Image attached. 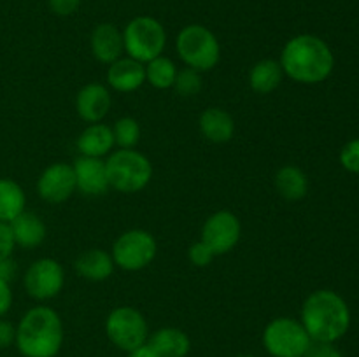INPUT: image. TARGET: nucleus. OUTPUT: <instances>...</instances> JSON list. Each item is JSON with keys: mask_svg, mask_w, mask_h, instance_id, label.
Wrapping results in <instances>:
<instances>
[{"mask_svg": "<svg viewBox=\"0 0 359 357\" xmlns=\"http://www.w3.org/2000/svg\"><path fill=\"white\" fill-rule=\"evenodd\" d=\"M200 74L202 72L189 69V66H186V69H182V70H177L174 86H172L175 90V93L181 94V97H184V98L198 94L200 91H202V86H203L202 76H200Z\"/></svg>", "mask_w": 359, "mask_h": 357, "instance_id": "bb28decb", "label": "nucleus"}, {"mask_svg": "<svg viewBox=\"0 0 359 357\" xmlns=\"http://www.w3.org/2000/svg\"><path fill=\"white\" fill-rule=\"evenodd\" d=\"M283 77L284 72L279 59H259L249 70V88L258 94H270L280 86Z\"/></svg>", "mask_w": 359, "mask_h": 357, "instance_id": "5701e85b", "label": "nucleus"}, {"mask_svg": "<svg viewBox=\"0 0 359 357\" xmlns=\"http://www.w3.org/2000/svg\"><path fill=\"white\" fill-rule=\"evenodd\" d=\"M63 340L65 331L58 312L39 304L20 318L14 345L23 357H56Z\"/></svg>", "mask_w": 359, "mask_h": 357, "instance_id": "7ed1b4c3", "label": "nucleus"}, {"mask_svg": "<svg viewBox=\"0 0 359 357\" xmlns=\"http://www.w3.org/2000/svg\"><path fill=\"white\" fill-rule=\"evenodd\" d=\"M109 186L125 195H133L149 186L153 164L146 154L135 149L112 150L105 160Z\"/></svg>", "mask_w": 359, "mask_h": 357, "instance_id": "20e7f679", "label": "nucleus"}, {"mask_svg": "<svg viewBox=\"0 0 359 357\" xmlns=\"http://www.w3.org/2000/svg\"><path fill=\"white\" fill-rule=\"evenodd\" d=\"M263 346L272 357H305L312 340L297 318H272L263 329Z\"/></svg>", "mask_w": 359, "mask_h": 357, "instance_id": "0eeeda50", "label": "nucleus"}, {"mask_svg": "<svg viewBox=\"0 0 359 357\" xmlns=\"http://www.w3.org/2000/svg\"><path fill=\"white\" fill-rule=\"evenodd\" d=\"M9 227L11 233H13L14 244L23 248L39 247L46 240V234H48L44 220L37 214L27 212V210L20 214L14 220H11Z\"/></svg>", "mask_w": 359, "mask_h": 357, "instance_id": "aec40b11", "label": "nucleus"}, {"mask_svg": "<svg viewBox=\"0 0 359 357\" xmlns=\"http://www.w3.org/2000/svg\"><path fill=\"white\" fill-rule=\"evenodd\" d=\"M114 261L111 252L104 248H88L74 261V270L79 276L90 282H104L114 273Z\"/></svg>", "mask_w": 359, "mask_h": 357, "instance_id": "f3484780", "label": "nucleus"}, {"mask_svg": "<svg viewBox=\"0 0 359 357\" xmlns=\"http://www.w3.org/2000/svg\"><path fill=\"white\" fill-rule=\"evenodd\" d=\"M175 49L186 66L209 72L219 63L221 44L216 35L203 24H188L179 31Z\"/></svg>", "mask_w": 359, "mask_h": 357, "instance_id": "39448f33", "label": "nucleus"}, {"mask_svg": "<svg viewBox=\"0 0 359 357\" xmlns=\"http://www.w3.org/2000/svg\"><path fill=\"white\" fill-rule=\"evenodd\" d=\"M25 206L27 196L23 188L13 178L0 177V223L9 224L25 212Z\"/></svg>", "mask_w": 359, "mask_h": 357, "instance_id": "b1692460", "label": "nucleus"}, {"mask_svg": "<svg viewBox=\"0 0 359 357\" xmlns=\"http://www.w3.org/2000/svg\"><path fill=\"white\" fill-rule=\"evenodd\" d=\"M16 273H18V265L13 259V255L0 261V280L11 284L14 280V276H16Z\"/></svg>", "mask_w": 359, "mask_h": 357, "instance_id": "f704fd0d", "label": "nucleus"}, {"mask_svg": "<svg viewBox=\"0 0 359 357\" xmlns=\"http://www.w3.org/2000/svg\"><path fill=\"white\" fill-rule=\"evenodd\" d=\"M198 128L203 139L214 144L230 142L235 133V121L230 112L219 107H209L200 114Z\"/></svg>", "mask_w": 359, "mask_h": 357, "instance_id": "a211bd4d", "label": "nucleus"}, {"mask_svg": "<svg viewBox=\"0 0 359 357\" xmlns=\"http://www.w3.org/2000/svg\"><path fill=\"white\" fill-rule=\"evenodd\" d=\"M14 247H16V244H14V238H13V233H11L9 224L0 223V261H2V259L11 258V255H13Z\"/></svg>", "mask_w": 359, "mask_h": 357, "instance_id": "7c9ffc66", "label": "nucleus"}, {"mask_svg": "<svg viewBox=\"0 0 359 357\" xmlns=\"http://www.w3.org/2000/svg\"><path fill=\"white\" fill-rule=\"evenodd\" d=\"M114 135H112L111 126L104 122H93L88 125L77 136V150L81 156L88 158H104L111 154L114 147Z\"/></svg>", "mask_w": 359, "mask_h": 357, "instance_id": "6ab92c4d", "label": "nucleus"}, {"mask_svg": "<svg viewBox=\"0 0 359 357\" xmlns=\"http://www.w3.org/2000/svg\"><path fill=\"white\" fill-rule=\"evenodd\" d=\"M114 144L119 149H133L140 140V125L135 118H119L112 126Z\"/></svg>", "mask_w": 359, "mask_h": 357, "instance_id": "a878e982", "label": "nucleus"}, {"mask_svg": "<svg viewBox=\"0 0 359 357\" xmlns=\"http://www.w3.org/2000/svg\"><path fill=\"white\" fill-rule=\"evenodd\" d=\"M158 252L156 238L146 230H128L119 234L111 248L112 261L125 272H139L154 261Z\"/></svg>", "mask_w": 359, "mask_h": 357, "instance_id": "6e6552de", "label": "nucleus"}, {"mask_svg": "<svg viewBox=\"0 0 359 357\" xmlns=\"http://www.w3.org/2000/svg\"><path fill=\"white\" fill-rule=\"evenodd\" d=\"M237 357H258V356H252V354H241V356Z\"/></svg>", "mask_w": 359, "mask_h": 357, "instance_id": "e433bc0d", "label": "nucleus"}, {"mask_svg": "<svg viewBox=\"0 0 359 357\" xmlns=\"http://www.w3.org/2000/svg\"><path fill=\"white\" fill-rule=\"evenodd\" d=\"M112 105L111 91L100 83H90L77 91L76 112L83 121L102 122L109 114Z\"/></svg>", "mask_w": 359, "mask_h": 357, "instance_id": "4468645a", "label": "nucleus"}, {"mask_svg": "<svg viewBox=\"0 0 359 357\" xmlns=\"http://www.w3.org/2000/svg\"><path fill=\"white\" fill-rule=\"evenodd\" d=\"M242 234V224L230 210H219L207 217L202 226L200 240L216 255L228 254L237 247Z\"/></svg>", "mask_w": 359, "mask_h": 357, "instance_id": "9b49d317", "label": "nucleus"}, {"mask_svg": "<svg viewBox=\"0 0 359 357\" xmlns=\"http://www.w3.org/2000/svg\"><path fill=\"white\" fill-rule=\"evenodd\" d=\"M76 175L77 191L86 196H102L111 189L107 177V168L102 158L81 156L72 164Z\"/></svg>", "mask_w": 359, "mask_h": 357, "instance_id": "ddd939ff", "label": "nucleus"}, {"mask_svg": "<svg viewBox=\"0 0 359 357\" xmlns=\"http://www.w3.org/2000/svg\"><path fill=\"white\" fill-rule=\"evenodd\" d=\"M300 322L312 342L337 343L351 328V308L339 293L318 289L305 298Z\"/></svg>", "mask_w": 359, "mask_h": 357, "instance_id": "f03ea898", "label": "nucleus"}, {"mask_svg": "<svg viewBox=\"0 0 359 357\" xmlns=\"http://www.w3.org/2000/svg\"><path fill=\"white\" fill-rule=\"evenodd\" d=\"M105 335L112 345L130 352L149 340V326L137 308L118 307L105 318Z\"/></svg>", "mask_w": 359, "mask_h": 357, "instance_id": "1a4fd4ad", "label": "nucleus"}, {"mask_svg": "<svg viewBox=\"0 0 359 357\" xmlns=\"http://www.w3.org/2000/svg\"><path fill=\"white\" fill-rule=\"evenodd\" d=\"M175 76H177V66L167 56H158L146 63V83L156 90H170L174 86Z\"/></svg>", "mask_w": 359, "mask_h": 357, "instance_id": "393cba45", "label": "nucleus"}, {"mask_svg": "<svg viewBox=\"0 0 359 357\" xmlns=\"http://www.w3.org/2000/svg\"><path fill=\"white\" fill-rule=\"evenodd\" d=\"M216 254L203 244L202 240L195 241L193 245H189L188 248V259L193 266H198V268H205L210 262L214 261Z\"/></svg>", "mask_w": 359, "mask_h": 357, "instance_id": "c85d7f7f", "label": "nucleus"}, {"mask_svg": "<svg viewBox=\"0 0 359 357\" xmlns=\"http://www.w3.org/2000/svg\"><path fill=\"white\" fill-rule=\"evenodd\" d=\"M284 76L305 86L321 84L335 69V55L321 37L300 34L284 44L279 58Z\"/></svg>", "mask_w": 359, "mask_h": 357, "instance_id": "f257e3e1", "label": "nucleus"}, {"mask_svg": "<svg viewBox=\"0 0 359 357\" xmlns=\"http://www.w3.org/2000/svg\"><path fill=\"white\" fill-rule=\"evenodd\" d=\"M277 192L287 202H298L309 192V177L297 164H284L273 178Z\"/></svg>", "mask_w": 359, "mask_h": 357, "instance_id": "4be33fe9", "label": "nucleus"}, {"mask_svg": "<svg viewBox=\"0 0 359 357\" xmlns=\"http://www.w3.org/2000/svg\"><path fill=\"white\" fill-rule=\"evenodd\" d=\"M151 343L160 357H188L191 340L179 328H161L149 336Z\"/></svg>", "mask_w": 359, "mask_h": 357, "instance_id": "412c9836", "label": "nucleus"}, {"mask_svg": "<svg viewBox=\"0 0 359 357\" xmlns=\"http://www.w3.org/2000/svg\"><path fill=\"white\" fill-rule=\"evenodd\" d=\"M13 307V290H11V284L0 280V317L7 314Z\"/></svg>", "mask_w": 359, "mask_h": 357, "instance_id": "72a5a7b5", "label": "nucleus"}, {"mask_svg": "<svg viewBox=\"0 0 359 357\" xmlns=\"http://www.w3.org/2000/svg\"><path fill=\"white\" fill-rule=\"evenodd\" d=\"M305 357H344L335 343L328 342H312Z\"/></svg>", "mask_w": 359, "mask_h": 357, "instance_id": "c756f323", "label": "nucleus"}, {"mask_svg": "<svg viewBox=\"0 0 359 357\" xmlns=\"http://www.w3.org/2000/svg\"><path fill=\"white\" fill-rule=\"evenodd\" d=\"M339 160L344 170L351 172V174H359V136L358 139L349 140L340 149Z\"/></svg>", "mask_w": 359, "mask_h": 357, "instance_id": "cd10ccee", "label": "nucleus"}, {"mask_svg": "<svg viewBox=\"0 0 359 357\" xmlns=\"http://www.w3.org/2000/svg\"><path fill=\"white\" fill-rule=\"evenodd\" d=\"M123 46L130 58L146 65L151 59L163 55L167 46L165 27L151 16H137L123 30Z\"/></svg>", "mask_w": 359, "mask_h": 357, "instance_id": "423d86ee", "label": "nucleus"}, {"mask_svg": "<svg viewBox=\"0 0 359 357\" xmlns=\"http://www.w3.org/2000/svg\"><path fill=\"white\" fill-rule=\"evenodd\" d=\"M77 191L76 175H74L72 164L53 163L42 170L37 181V192L44 202L48 203H63L72 198Z\"/></svg>", "mask_w": 359, "mask_h": 357, "instance_id": "f8f14e48", "label": "nucleus"}, {"mask_svg": "<svg viewBox=\"0 0 359 357\" xmlns=\"http://www.w3.org/2000/svg\"><path fill=\"white\" fill-rule=\"evenodd\" d=\"M16 340V326L0 317V349H7Z\"/></svg>", "mask_w": 359, "mask_h": 357, "instance_id": "473e14b6", "label": "nucleus"}, {"mask_svg": "<svg viewBox=\"0 0 359 357\" xmlns=\"http://www.w3.org/2000/svg\"><path fill=\"white\" fill-rule=\"evenodd\" d=\"M146 83V65L130 56H121L107 69V84L118 93H132Z\"/></svg>", "mask_w": 359, "mask_h": 357, "instance_id": "2eb2a0df", "label": "nucleus"}, {"mask_svg": "<svg viewBox=\"0 0 359 357\" xmlns=\"http://www.w3.org/2000/svg\"><path fill=\"white\" fill-rule=\"evenodd\" d=\"M23 284L28 296L35 301H48L62 293L65 286V272L56 259L41 258L28 266Z\"/></svg>", "mask_w": 359, "mask_h": 357, "instance_id": "9d476101", "label": "nucleus"}, {"mask_svg": "<svg viewBox=\"0 0 359 357\" xmlns=\"http://www.w3.org/2000/svg\"><path fill=\"white\" fill-rule=\"evenodd\" d=\"M128 357H160V356H158L156 350L151 346V343L146 342L144 345H140V346H137V349L130 350Z\"/></svg>", "mask_w": 359, "mask_h": 357, "instance_id": "c9c22d12", "label": "nucleus"}, {"mask_svg": "<svg viewBox=\"0 0 359 357\" xmlns=\"http://www.w3.org/2000/svg\"><path fill=\"white\" fill-rule=\"evenodd\" d=\"M81 7V0H49V9L56 14V16H72L77 13Z\"/></svg>", "mask_w": 359, "mask_h": 357, "instance_id": "2f4dec72", "label": "nucleus"}, {"mask_svg": "<svg viewBox=\"0 0 359 357\" xmlns=\"http://www.w3.org/2000/svg\"><path fill=\"white\" fill-rule=\"evenodd\" d=\"M90 48L95 58L100 63L111 65L121 58L125 46H123V31L112 23H100L91 31Z\"/></svg>", "mask_w": 359, "mask_h": 357, "instance_id": "dca6fc26", "label": "nucleus"}]
</instances>
